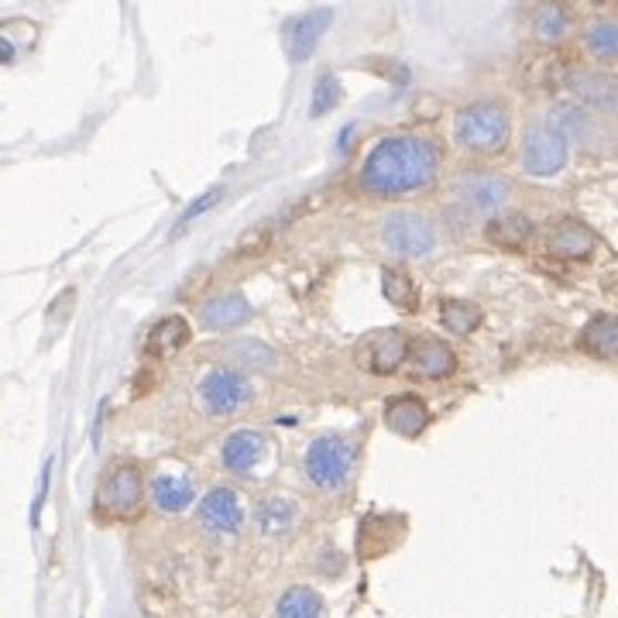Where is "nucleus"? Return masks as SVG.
<instances>
[{
  "instance_id": "1",
  "label": "nucleus",
  "mask_w": 618,
  "mask_h": 618,
  "mask_svg": "<svg viewBox=\"0 0 618 618\" xmlns=\"http://www.w3.org/2000/svg\"><path fill=\"white\" fill-rule=\"evenodd\" d=\"M440 172V149L423 134H388L368 152L357 186L375 200L409 196L433 186Z\"/></svg>"
},
{
  "instance_id": "2",
  "label": "nucleus",
  "mask_w": 618,
  "mask_h": 618,
  "mask_svg": "<svg viewBox=\"0 0 618 618\" xmlns=\"http://www.w3.org/2000/svg\"><path fill=\"white\" fill-rule=\"evenodd\" d=\"M513 138V114L502 100H470L454 118V141L470 155H498Z\"/></svg>"
},
{
  "instance_id": "3",
  "label": "nucleus",
  "mask_w": 618,
  "mask_h": 618,
  "mask_svg": "<svg viewBox=\"0 0 618 618\" xmlns=\"http://www.w3.org/2000/svg\"><path fill=\"white\" fill-rule=\"evenodd\" d=\"M354 460H357V450L347 436L323 433L303 454V475L320 492H344L354 475Z\"/></svg>"
},
{
  "instance_id": "4",
  "label": "nucleus",
  "mask_w": 618,
  "mask_h": 618,
  "mask_svg": "<svg viewBox=\"0 0 618 618\" xmlns=\"http://www.w3.org/2000/svg\"><path fill=\"white\" fill-rule=\"evenodd\" d=\"M454 196L464 206V213H478V216H502V210L513 200V179L495 172V169H464L454 179Z\"/></svg>"
},
{
  "instance_id": "5",
  "label": "nucleus",
  "mask_w": 618,
  "mask_h": 618,
  "mask_svg": "<svg viewBox=\"0 0 618 618\" xmlns=\"http://www.w3.org/2000/svg\"><path fill=\"white\" fill-rule=\"evenodd\" d=\"M570 155V141L547 121V118H533L523 131V165L529 175H557L567 165Z\"/></svg>"
},
{
  "instance_id": "6",
  "label": "nucleus",
  "mask_w": 618,
  "mask_h": 618,
  "mask_svg": "<svg viewBox=\"0 0 618 618\" xmlns=\"http://www.w3.org/2000/svg\"><path fill=\"white\" fill-rule=\"evenodd\" d=\"M149 495L141 482V470L134 464H118V467H107L103 478L97 485L93 505L100 516H111V519H128L138 513L141 498Z\"/></svg>"
},
{
  "instance_id": "7",
  "label": "nucleus",
  "mask_w": 618,
  "mask_h": 618,
  "mask_svg": "<svg viewBox=\"0 0 618 618\" xmlns=\"http://www.w3.org/2000/svg\"><path fill=\"white\" fill-rule=\"evenodd\" d=\"M382 241L398 259H426L436 247V231L416 210H392L382 221Z\"/></svg>"
},
{
  "instance_id": "8",
  "label": "nucleus",
  "mask_w": 618,
  "mask_h": 618,
  "mask_svg": "<svg viewBox=\"0 0 618 618\" xmlns=\"http://www.w3.org/2000/svg\"><path fill=\"white\" fill-rule=\"evenodd\" d=\"M200 406L210 416H231L237 413L244 403H251V382L244 378V372L221 365V368H210L200 378Z\"/></svg>"
},
{
  "instance_id": "9",
  "label": "nucleus",
  "mask_w": 618,
  "mask_h": 618,
  "mask_svg": "<svg viewBox=\"0 0 618 618\" xmlns=\"http://www.w3.org/2000/svg\"><path fill=\"white\" fill-rule=\"evenodd\" d=\"M409 351H413V337L406 331H398V326H388V331H375L357 347V365L372 375H395L409 361Z\"/></svg>"
},
{
  "instance_id": "10",
  "label": "nucleus",
  "mask_w": 618,
  "mask_h": 618,
  "mask_svg": "<svg viewBox=\"0 0 618 618\" xmlns=\"http://www.w3.org/2000/svg\"><path fill=\"white\" fill-rule=\"evenodd\" d=\"M567 87L574 93V103L598 118L618 114V77L605 69H574L567 77Z\"/></svg>"
},
{
  "instance_id": "11",
  "label": "nucleus",
  "mask_w": 618,
  "mask_h": 618,
  "mask_svg": "<svg viewBox=\"0 0 618 618\" xmlns=\"http://www.w3.org/2000/svg\"><path fill=\"white\" fill-rule=\"evenodd\" d=\"M200 526L210 536H237L244 526V505L241 495L227 485H216L200 498Z\"/></svg>"
},
{
  "instance_id": "12",
  "label": "nucleus",
  "mask_w": 618,
  "mask_h": 618,
  "mask_svg": "<svg viewBox=\"0 0 618 618\" xmlns=\"http://www.w3.org/2000/svg\"><path fill=\"white\" fill-rule=\"evenodd\" d=\"M543 118H547L567 141L585 144V149H601L605 128H601L598 114L585 111L580 103H574V100H557V103H550V111L543 114Z\"/></svg>"
},
{
  "instance_id": "13",
  "label": "nucleus",
  "mask_w": 618,
  "mask_h": 618,
  "mask_svg": "<svg viewBox=\"0 0 618 618\" xmlns=\"http://www.w3.org/2000/svg\"><path fill=\"white\" fill-rule=\"evenodd\" d=\"M409 368L416 378H426V382H440V378H450L457 372V354L447 341L440 337H416L413 341V351H409Z\"/></svg>"
},
{
  "instance_id": "14",
  "label": "nucleus",
  "mask_w": 618,
  "mask_h": 618,
  "mask_svg": "<svg viewBox=\"0 0 618 618\" xmlns=\"http://www.w3.org/2000/svg\"><path fill=\"white\" fill-rule=\"evenodd\" d=\"M595 247L598 234L585 221H577V216H560L547 231V251L557 254V259H591Z\"/></svg>"
},
{
  "instance_id": "15",
  "label": "nucleus",
  "mask_w": 618,
  "mask_h": 618,
  "mask_svg": "<svg viewBox=\"0 0 618 618\" xmlns=\"http://www.w3.org/2000/svg\"><path fill=\"white\" fill-rule=\"evenodd\" d=\"M382 423L385 429H392L395 436H406V440H416V436L429 426V406L413 392H398L392 395L385 409H382Z\"/></svg>"
},
{
  "instance_id": "16",
  "label": "nucleus",
  "mask_w": 618,
  "mask_h": 618,
  "mask_svg": "<svg viewBox=\"0 0 618 618\" xmlns=\"http://www.w3.org/2000/svg\"><path fill=\"white\" fill-rule=\"evenodd\" d=\"M334 21V11L331 8H316V11H306L300 18H293L285 24V52H288V62H303L316 42L323 39V31L331 28Z\"/></svg>"
},
{
  "instance_id": "17",
  "label": "nucleus",
  "mask_w": 618,
  "mask_h": 618,
  "mask_svg": "<svg viewBox=\"0 0 618 618\" xmlns=\"http://www.w3.org/2000/svg\"><path fill=\"white\" fill-rule=\"evenodd\" d=\"M262 457H265V436L259 429H234L221 447L224 467L241 478H251V470L262 464Z\"/></svg>"
},
{
  "instance_id": "18",
  "label": "nucleus",
  "mask_w": 618,
  "mask_h": 618,
  "mask_svg": "<svg viewBox=\"0 0 618 618\" xmlns=\"http://www.w3.org/2000/svg\"><path fill=\"white\" fill-rule=\"evenodd\" d=\"M196 492H193V482L186 475H179V470H159V475L149 482V502L159 508V513H186L193 505Z\"/></svg>"
},
{
  "instance_id": "19",
  "label": "nucleus",
  "mask_w": 618,
  "mask_h": 618,
  "mask_svg": "<svg viewBox=\"0 0 618 618\" xmlns=\"http://www.w3.org/2000/svg\"><path fill=\"white\" fill-rule=\"evenodd\" d=\"M247 320H251V303L244 293H221L200 306V323L206 331H237Z\"/></svg>"
},
{
  "instance_id": "20",
  "label": "nucleus",
  "mask_w": 618,
  "mask_h": 618,
  "mask_svg": "<svg viewBox=\"0 0 618 618\" xmlns=\"http://www.w3.org/2000/svg\"><path fill=\"white\" fill-rule=\"evenodd\" d=\"M580 351L598 357V361H611L618 365V316L615 313H598L585 323V331L577 337Z\"/></svg>"
},
{
  "instance_id": "21",
  "label": "nucleus",
  "mask_w": 618,
  "mask_h": 618,
  "mask_svg": "<svg viewBox=\"0 0 618 618\" xmlns=\"http://www.w3.org/2000/svg\"><path fill=\"white\" fill-rule=\"evenodd\" d=\"M190 337H193V326L183 316H175V313L162 316L149 331V337H144V354L149 357H172L175 351H183L190 344Z\"/></svg>"
},
{
  "instance_id": "22",
  "label": "nucleus",
  "mask_w": 618,
  "mask_h": 618,
  "mask_svg": "<svg viewBox=\"0 0 618 618\" xmlns=\"http://www.w3.org/2000/svg\"><path fill=\"white\" fill-rule=\"evenodd\" d=\"M296 519H300V505L288 495H269V498L259 502V508H254V523H259V529L265 536L293 533Z\"/></svg>"
},
{
  "instance_id": "23",
  "label": "nucleus",
  "mask_w": 618,
  "mask_h": 618,
  "mask_svg": "<svg viewBox=\"0 0 618 618\" xmlns=\"http://www.w3.org/2000/svg\"><path fill=\"white\" fill-rule=\"evenodd\" d=\"M485 237L498 244L502 251H523L533 237V221L523 213H502L495 221H488Z\"/></svg>"
},
{
  "instance_id": "24",
  "label": "nucleus",
  "mask_w": 618,
  "mask_h": 618,
  "mask_svg": "<svg viewBox=\"0 0 618 618\" xmlns=\"http://www.w3.org/2000/svg\"><path fill=\"white\" fill-rule=\"evenodd\" d=\"M585 39V49L601 59V62H615L618 59V18H591L580 31Z\"/></svg>"
},
{
  "instance_id": "25",
  "label": "nucleus",
  "mask_w": 618,
  "mask_h": 618,
  "mask_svg": "<svg viewBox=\"0 0 618 618\" xmlns=\"http://www.w3.org/2000/svg\"><path fill=\"white\" fill-rule=\"evenodd\" d=\"M382 293L395 310H403V313L419 310V288L406 269H382Z\"/></svg>"
},
{
  "instance_id": "26",
  "label": "nucleus",
  "mask_w": 618,
  "mask_h": 618,
  "mask_svg": "<svg viewBox=\"0 0 618 618\" xmlns=\"http://www.w3.org/2000/svg\"><path fill=\"white\" fill-rule=\"evenodd\" d=\"M224 357L231 361V368H251V372H265L275 365V351L265 347L262 341H251V337H237L231 344H224Z\"/></svg>"
},
{
  "instance_id": "27",
  "label": "nucleus",
  "mask_w": 618,
  "mask_h": 618,
  "mask_svg": "<svg viewBox=\"0 0 618 618\" xmlns=\"http://www.w3.org/2000/svg\"><path fill=\"white\" fill-rule=\"evenodd\" d=\"M275 618H326V605H323V598L313 588L296 585V588H288L278 598Z\"/></svg>"
},
{
  "instance_id": "28",
  "label": "nucleus",
  "mask_w": 618,
  "mask_h": 618,
  "mask_svg": "<svg viewBox=\"0 0 618 618\" xmlns=\"http://www.w3.org/2000/svg\"><path fill=\"white\" fill-rule=\"evenodd\" d=\"M440 323L447 334L467 337L482 323V306L470 300H447V303H440Z\"/></svg>"
},
{
  "instance_id": "29",
  "label": "nucleus",
  "mask_w": 618,
  "mask_h": 618,
  "mask_svg": "<svg viewBox=\"0 0 618 618\" xmlns=\"http://www.w3.org/2000/svg\"><path fill=\"white\" fill-rule=\"evenodd\" d=\"M529 24H533V34L539 42H560L564 34L570 31V11L560 8V4H543V8L533 11Z\"/></svg>"
},
{
  "instance_id": "30",
  "label": "nucleus",
  "mask_w": 618,
  "mask_h": 618,
  "mask_svg": "<svg viewBox=\"0 0 618 618\" xmlns=\"http://www.w3.org/2000/svg\"><path fill=\"white\" fill-rule=\"evenodd\" d=\"M341 100V80L334 77V72H320L316 77V87H313V118H323L326 111H334Z\"/></svg>"
},
{
  "instance_id": "31",
  "label": "nucleus",
  "mask_w": 618,
  "mask_h": 618,
  "mask_svg": "<svg viewBox=\"0 0 618 618\" xmlns=\"http://www.w3.org/2000/svg\"><path fill=\"white\" fill-rule=\"evenodd\" d=\"M224 196V186H213V190H206L200 200H193L183 213H179V224H175V231H186L193 221H196V216H203L210 206H216V200H221Z\"/></svg>"
},
{
  "instance_id": "32",
  "label": "nucleus",
  "mask_w": 618,
  "mask_h": 618,
  "mask_svg": "<svg viewBox=\"0 0 618 618\" xmlns=\"http://www.w3.org/2000/svg\"><path fill=\"white\" fill-rule=\"evenodd\" d=\"M52 464H55V457H49V460H45L42 475H39V495H34V505H31V529H39V526H42V508H45V495H49Z\"/></svg>"
},
{
  "instance_id": "33",
  "label": "nucleus",
  "mask_w": 618,
  "mask_h": 618,
  "mask_svg": "<svg viewBox=\"0 0 618 618\" xmlns=\"http://www.w3.org/2000/svg\"><path fill=\"white\" fill-rule=\"evenodd\" d=\"M107 406H111V398H100V409H97V419H93V447H100V426H103V416H107Z\"/></svg>"
},
{
  "instance_id": "34",
  "label": "nucleus",
  "mask_w": 618,
  "mask_h": 618,
  "mask_svg": "<svg viewBox=\"0 0 618 618\" xmlns=\"http://www.w3.org/2000/svg\"><path fill=\"white\" fill-rule=\"evenodd\" d=\"M611 293H615V300H618V285H611Z\"/></svg>"
}]
</instances>
